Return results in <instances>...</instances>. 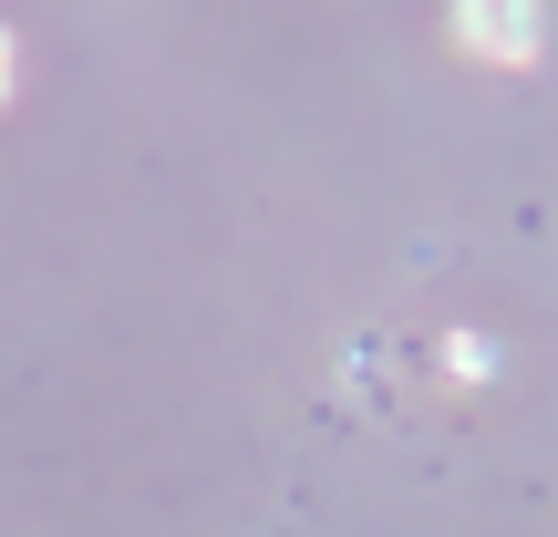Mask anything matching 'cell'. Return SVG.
Instances as JSON below:
<instances>
[]
</instances>
